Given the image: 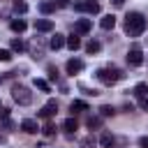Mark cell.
<instances>
[{"instance_id": "6da1fadb", "label": "cell", "mask_w": 148, "mask_h": 148, "mask_svg": "<svg viewBox=\"0 0 148 148\" xmlns=\"http://www.w3.org/2000/svg\"><path fill=\"white\" fill-rule=\"evenodd\" d=\"M143 30H146V18H143V14L132 12V14L125 16V32H127L130 37H139Z\"/></svg>"}, {"instance_id": "7a4b0ae2", "label": "cell", "mask_w": 148, "mask_h": 148, "mask_svg": "<svg viewBox=\"0 0 148 148\" xmlns=\"http://www.w3.org/2000/svg\"><path fill=\"white\" fill-rule=\"evenodd\" d=\"M104 86H113V83H118L125 74L118 69V67H102V69H97V74H95Z\"/></svg>"}, {"instance_id": "3957f363", "label": "cell", "mask_w": 148, "mask_h": 148, "mask_svg": "<svg viewBox=\"0 0 148 148\" xmlns=\"http://www.w3.org/2000/svg\"><path fill=\"white\" fill-rule=\"evenodd\" d=\"M12 97H14V102L21 104V106H28V104L32 102V92H30L25 86H14V88H12Z\"/></svg>"}, {"instance_id": "277c9868", "label": "cell", "mask_w": 148, "mask_h": 148, "mask_svg": "<svg viewBox=\"0 0 148 148\" xmlns=\"http://www.w3.org/2000/svg\"><path fill=\"white\" fill-rule=\"evenodd\" d=\"M74 9L76 12H88V14H99V2H95V0H81V2H74Z\"/></svg>"}, {"instance_id": "5b68a950", "label": "cell", "mask_w": 148, "mask_h": 148, "mask_svg": "<svg viewBox=\"0 0 148 148\" xmlns=\"http://www.w3.org/2000/svg\"><path fill=\"white\" fill-rule=\"evenodd\" d=\"M28 51H30V56H32V58H42V56H44V51H46L44 39H42V37H35V39L28 44Z\"/></svg>"}, {"instance_id": "8992f818", "label": "cell", "mask_w": 148, "mask_h": 148, "mask_svg": "<svg viewBox=\"0 0 148 148\" xmlns=\"http://www.w3.org/2000/svg\"><path fill=\"white\" fill-rule=\"evenodd\" d=\"M127 62H130L132 67H139V65L143 62V53H141L139 46H132V49L127 51Z\"/></svg>"}, {"instance_id": "52a82bcc", "label": "cell", "mask_w": 148, "mask_h": 148, "mask_svg": "<svg viewBox=\"0 0 148 148\" xmlns=\"http://www.w3.org/2000/svg\"><path fill=\"white\" fill-rule=\"evenodd\" d=\"M65 69H67V74H79V72L83 69V60H79V58H69L67 65H65Z\"/></svg>"}, {"instance_id": "ba28073f", "label": "cell", "mask_w": 148, "mask_h": 148, "mask_svg": "<svg viewBox=\"0 0 148 148\" xmlns=\"http://www.w3.org/2000/svg\"><path fill=\"white\" fill-rule=\"evenodd\" d=\"M65 42H67V37H65V35H60V32H56V35L49 39V49L58 51V49H62V46H65Z\"/></svg>"}, {"instance_id": "9c48e42d", "label": "cell", "mask_w": 148, "mask_h": 148, "mask_svg": "<svg viewBox=\"0 0 148 148\" xmlns=\"http://www.w3.org/2000/svg\"><path fill=\"white\" fill-rule=\"evenodd\" d=\"M35 30H37V32H51V30H53V21H49V18H37V21H35Z\"/></svg>"}, {"instance_id": "30bf717a", "label": "cell", "mask_w": 148, "mask_h": 148, "mask_svg": "<svg viewBox=\"0 0 148 148\" xmlns=\"http://www.w3.org/2000/svg\"><path fill=\"white\" fill-rule=\"evenodd\" d=\"M56 111H58V104L51 99V102H46V104L42 106V111H39V118H51Z\"/></svg>"}, {"instance_id": "8fae6325", "label": "cell", "mask_w": 148, "mask_h": 148, "mask_svg": "<svg viewBox=\"0 0 148 148\" xmlns=\"http://www.w3.org/2000/svg\"><path fill=\"white\" fill-rule=\"evenodd\" d=\"M21 130H23L25 134H37L39 125H37V120H32V118H25V120L21 123Z\"/></svg>"}, {"instance_id": "7c38bea8", "label": "cell", "mask_w": 148, "mask_h": 148, "mask_svg": "<svg viewBox=\"0 0 148 148\" xmlns=\"http://www.w3.org/2000/svg\"><path fill=\"white\" fill-rule=\"evenodd\" d=\"M74 28H76V32H79V35H86V32H90L92 23H90V18H79Z\"/></svg>"}, {"instance_id": "4fadbf2b", "label": "cell", "mask_w": 148, "mask_h": 148, "mask_svg": "<svg viewBox=\"0 0 148 148\" xmlns=\"http://www.w3.org/2000/svg\"><path fill=\"white\" fill-rule=\"evenodd\" d=\"M99 25H102L104 30H113V25H116V16H113V14H106V16H102Z\"/></svg>"}, {"instance_id": "5bb4252c", "label": "cell", "mask_w": 148, "mask_h": 148, "mask_svg": "<svg viewBox=\"0 0 148 148\" xmlns=\"http://www.w3.org/2000/svg\"><path fill=\"white\" fill-rule=\"evenodd\" d=\"M9 28H12L14 32H23V30L28 28V23H25L23 18H12V23H9Z\"/></svg>"}, {"instance_id": "9a60e30c", "label": "cell", "mask_w": 148, "mask_h": 148, "mask_svg": "<svg viewBox=\"0 0 148 148\" xmlns=\"http://www.w3.org/2000/svg\"><path fill=\"white\" fill-rule=\"evenodd\" d=\"M69 111H72V113H79V111H88V104H86V102H81V99H74V102L69 104Z\"/></svg>"}, {"instance_id": "2e32d148", "label": "cell", "mask_w": 148, "mask_h": 148, "mask_svg": "<svg viewBox=\"0 0 148 148\" xmlns=\"http://www.w3.org/2000/svg\"><path fill=\"white\" fill-rule=\"evenodd\" d=\"M76 127H79V123H76L74 118H67V120L62 123V130H65L67 134H74V132H76Z\"/></svg>"}, {"instance_id": "e0dca14e", "label": "cell", "mask_w": 148, "mask_h": 148, "mask_svg": "<svg viewBox=\"0 0 148 148\" xmlns=\"http://www.w3.org/2000/svg\"><path fill=\"white\" fill-rule=\"evenodd\" d=\"M134 95H136L139 99H143V97L148 95V83H136V86H134Z\"/></svg>"}, {"instance_id": "ac0fdd59", "label": "cell", "mask_w": 148, "mask_h": 148, "mask_svg": "<svg viewBox=\"0 0 148 148\" xmlns=\"http://www.w3.org/2000/svg\"><path fill=\"white\" fill-rule=\"evenodd\" d=\"M113 141H116V139H113L109 132H104V134L99 136V143H102V148H113Z\"/></svg>"}, {"instance_id": "d6986e66", "label": "cell", "mask_w": 148, "mask_h": 148, "mask_svg": "<svg viewBox=\"0 0 148 148\" xmlns=\"http://www.w3.org/2000/svg\"><path fill=\"white\" fill-rule=\"evenodd\" d=\"M65 44H67V46H69V49H72V51H76V49H79V46H81V39H79V35H69V37H67V42H65Z\"/></svg>"}, {"instance_id": "ffe728a7", "label": "cell", "mask_w": 148, "mask_h": 148, "mask_svg": "<svg viewBox=\"0 0 148 148\" xmlns=\"http://www.w3.org/2000/svg\"><path fill=\"white\" fill-rule=\"evenodd\" d=\"M99 49H102V44H99L97 39H90V42L86 44V51H88V53H97Z\"/></svg>"}, {"instance_id": "44dd1931", "label": "cell", "mask_w": 148, "mask_h": 148, "mask_svg": "<svg viewBox=\"0 0 148 148\" xmlns=\"http://www.w3.org/2000/svg\"><path fill=\"white\" fill-rule=\"evenodd\" d=\"M35 88H39L42 92H49V90H51L49 81H44V79H35Z\"/></svg>"}, {"instance_id": "7402d4cb", "label": "cell", "mask_w": 148, "mask_h": 148, "mask_svg": "<svg viewBox=\"0 0 148 148\" xmlns=\"http://www.w3.org/2000/svg\"><path fill=\"white\" fill-rule=\"evenodd\" d=\"M53 9H56V2H42V5H39V12H42V14H51Z\"/></svg>"}, {"instance_id": "603a6c76", "label": "cell", "mask_w": 148, "mask_h": 148, "mask_svg": "<svg viewBox=\"0 0 148 148\" xmlns=\"http://www.w3.org/2000/svg\"><path fill=\"white\" fill-rule=\"evenodd\" d=\"M113 113H116V109H113L111 104H104V106H99V116H104V118H106V116H113Z\"/></svg>"}, {"instance_id": "cb8c5ba5", "label": "cell", "mask_w": 148, "mask_h": 148, "mask_svg": "<svg viewBox=\"0 0 148 148\" xmlns=\"http://www.w3.org/2000/svg\"><path fill=\"white\" fill-rule=\"evenodd\" d=\"M79 146H81V148H95V139H92V134H90V136H86V139H81V141H79Z\"/></svg>"}, {"instance_id": "d4e9b609", "label": "cell", "mask_w": 148, "mask_h": 148, "mask_svg": "<svg viewBox=\"0 0 148 148\" xmlns=\"http://www.w3.org/2000/svg\"><path fill=\"white\" fill-rule=\"evenodd\" d=\"M23 49H25V46H23L21 39H12V51H14V53H21Z\"/></svg>"}, {"instance_id": "484cf974", "label": "cell", "mask_w": 148, "mask_h": 148, "mask_svg": "<svg viewBox=\"0 0 148 148\" xmlns=\"http://www.w3.org/2000/svg\"><path fill=\"white\" fill-rule=\"evenodd\" d=\"M9 60H12V51L0 49V62H9Z\"/></svg>"}, {"instance_id": "4316f807", "label": "cell", "mask_w": 148, "mask_h": 148, "mask_svg": "<svg viewBox=\"0 0 148 148\" xmlns=\"http://www.w3.org/2000/svg\"><path fill=\"white\" fill-rule=\"evenodd\" d=\"M14 9H16L18 14H25V12H28V5H25V2H14Z\"/></svg>"}, {"instance_id": "83f0119b", "label": "cell", "mask_w": 148, "mask_h": 148, "mask_svg": "<svg viewBox=\"0 0 148 148\" xmlns=\"http://www.w3.org/2000/svg\"><path fill=\"white\" fill-rule=\"evenodd\" d=\"M42 132H44V134H46V136H51V134H56V127H53V123H46V125H44V130H42Z\"/></svg>"}, {"instance_id": "f1b7e54d", "label": "cell", "mask_w": 148, "mask_h": 148, "mask_svg": "<svg viewBox=\"0 0 148 148\" xmlns=\"http://www.w3.org/2000/svg\"><path fill=\"white\" fill-rule=\"evenodd\" d=\"M99 125H102L99 118H88V127H90V130H92V127H99Z\"/></svg>"}, {"instance_id": "f546056e", "label": "cell", "mask_w": 148, "mask_h": 148, "mask_svg": "<svg viewBox=\"0 0 148 148\" xmlns=\"http://www.w3.org/2000/svg\"><path fill=\"white\" fill-rule=\"evenodd\" d=\"M49 76H51L53 81H58V69H56L53 65H49Z\"/></svg>"}, {"instance_id": "4dcf8cb0", "label": "cell", "mask_w": 148, "mask_h": 148, "mask_svg": "<svg viewBox=\"0 0 148 148\" xmlns=\"http://www.w3.org/2000/svg\"><path fill=\"white\" fill-rule=\"evenodd\" d=\"M2 127H5V130H14V123H12L9 118H2Z\"/></svg>"}, {"instance_id": "1f68e13d", "label": "cell", "mask_w": 148, "mask_h": 148, "mask_svg": "<svg viewBox=\"0 0 148 148\" xmlns=\"http://www.w3.org/2000/svg\"><path fill=\"white\" fill-rule=\"evenodd\" d=\"M56 7H69V0H53Z\"/></svg>"}, {"instance_id": "d6a6232c", "label": "cell", "mask_w": 148, "mask_h": 148, "mask_svg": "<svg viewBox=\"0 0 148 148\" xmlns=\"http://www.w3.org/2000/svg\"><path fill=\"white\" fill-rule=\"evenodd\" d=\"M139 106H141L143 111H148V97H143V99H139Z\"/></svg>"}, {"instance_id": "836d02e7", "label": "cell", "mask_w": 148, "mask_h": 148, "mask_svg": "<svg viewBox=\"0 0 148 148\" xmlns=\"http://www.w3.org/2000/svg\"><path fill=\"white\" fill-rule=\"evenodd\" d=\"M0 118H9V109H7V106L0 109Z\"/></svg>"}, {"instance_id": "e575fe53", "label": "cell", "mask_w": 148, "mask_h": 148, "mask_svg": "<svg viewBox=\"0 0 148 148\" xmlns=\"http://www.w3.org/2000/svg\"><path fill=\"white\" fill-rule=\"evenodd\" d=\"M139 146H141V148H148V136H141V139H139Z\"/></svg>"}, {"instance_id": "d590c367", "label": "cell", "mask_w": 148, "mask_h": 148, "mask_svg": "<svg viewBox=\"0 0 148 148\" xmlns=\"http://www.w3.org/2000/svg\"><path fill=\"white\" fill-rule=\"evenodd\" d=\"M111 2H113L116 7H123V2H125V0H111Z\"/></svg>"}, {"instance_id": "8d00e7d4", "label": "cell", "mask_w": 148, "mask_h": 148, "mask_svg": "<svg viewBox=\"0 0 148 148\" xmlns=\"http://www.w3.org/2000/svg\"><path fill=\"white\" fill-rule=\"evenodd\" d=\"M16 2H23V0H16Z\"/></svg>"}, {"instance_id": "74e56055", "label": "cell", "mask_w": 148, "mask_h": 148, "mask_svg": "<svg viewBox=\"0 0 148 148\" xmlns=\"http://www.w3.org/2000/svg\"><path fill=\"white\" fill-rule=\"evenodd\" d=\"M0 143H2V139H0Z\"/></svg>"}, {"instance_id": "f35d334b", "label": "cell", "mask_w": 148, "mask_h": 148, "mask_svg": "<svg viewBox=\"0 0 148 148\" xmlns=\"http://www.w3.org/2000/svg\"><path fill=\"white\" fill-rule=\"evenodd\" d=\"M0 109H2V104H0Z\"/></svg>"}]
</instances>
